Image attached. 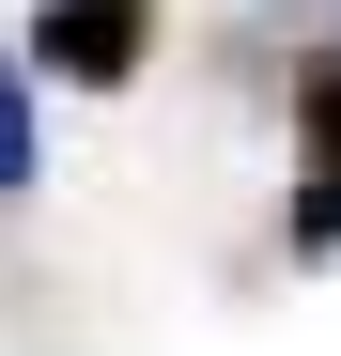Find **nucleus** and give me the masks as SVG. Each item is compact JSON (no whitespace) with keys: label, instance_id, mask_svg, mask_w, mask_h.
I'll return each instance as SVG.
<instances>
[{"label":"nucleus","instance_id":"1","mask_svg":"<svg viewBox=\"0 0 341 356\" xmlns=\"http://www.w3.org/2000/svg\"><path fill=\"white\" fill-rule=\"evenodd\" d=\"M155 47V0H31V63L63 93H125Z\"/></svg>","mask_w":341,"mask_h":356},{"label":"nucleus","instance_id":"2","mask_svg":"<svg viewBox=\"0 0 341 356\" xmlns=\"http://www.w3.org/2000/svg\"><path fill=\"white\" fill-rule=\"evenodd\" d=\"M295 124H310V186L279 202V248L310 264V248H341V63H310V78H295Z\"/></svg>","mask_w":341,"mask_h":356},{"label":"nucleus","instance_id":"3","mask_svg":"<svg viewBox=\"0 0 341 356\" xmlns=\"http://www.w3.org/2000/svg\"><path fill=\"white\" fill-rule=\"evenodd\" d=\"M0 186H31V78L0 63Z\"/></svg>","mask_w":341,"mask_h":356}]
</instances>
